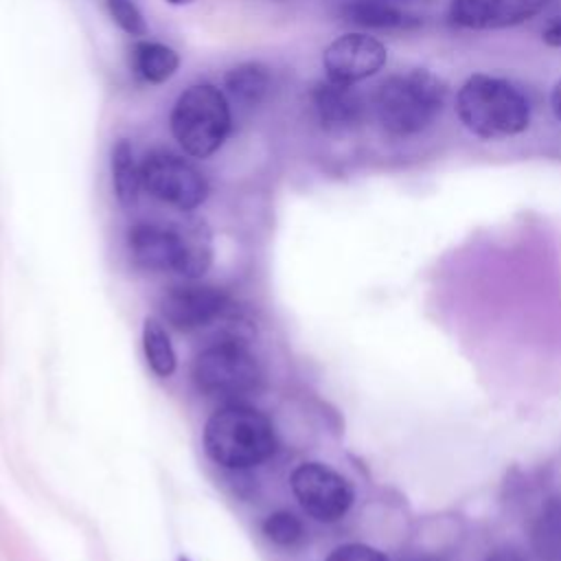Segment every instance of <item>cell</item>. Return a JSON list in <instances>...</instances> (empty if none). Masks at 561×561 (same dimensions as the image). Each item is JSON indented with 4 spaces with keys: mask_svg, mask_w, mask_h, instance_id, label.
<instances>
[{
    "mask_svg": "<svg viewBox=\"0 0 561 561\" xmlns=\"http://www.w3.org/2000/svg\"><path fill=\"white\" fill-rule=\"evenodd\" d=\"M460 123L480 138L522 134L530 123V101L519 85L493 75H471L458 90Z\"/></svg>",
    "mask_w": 561,
    "mask_h": 561,
    "instance_id": "cell-1",
    "label": "cell"
},
{
    "mask_svg": "<svg viewBox=\"0 0 561 561\" xmlns=\"http://www.w3.org/2000/svg\"><path fill=\"white\" fill-rule=\"evenodd\" d=\"M127 245L140 267L178 272L188 278L202 276L213 261L210 230L204 221L138 224L129 230Z\"/></svg>",
    "mask_w": 561,
    "mask_h": 561,
    "instance_id": "cell-2",
    "label": "cell"
},
{
    "mask_svg": "<svg viewBox=\"0 0 561 561\" xmlns=\"http://www.w3.org/2000/svg\"><path fill=\"white\" fill-rule=\"evenodd\" d=\"M443 81L425 68L386 79L375 94L379 125L392 136H414L430 127L445 105Z\"/></svg>",
    "mask_w": 561,
    "mask_h": 561,
    "instance_id": "cell-3",
    "label": "cell"
},
{
    "mask_svg": "<svg viewBox=\"0 0 561 561\" xmlns=\"http://www.w3.org/2000/svg\"><path fill=\"white\" fill-rule=\"evenodd\" d=\"M206 454L224 467L241 469L267 460L276 449V432L265 414L248 405L217 410L204 427Z\"/></svg>",
    "mask_w": 561,
    "mask_h": 561,
    "instance_id": "cell-4",
    "label": "cell"
},
{
    "mask_svg": "<svg viewBox=\"0 0 561 561\" xmlns=\"http://www.w3.org/2000/svg\"><path fill=\"white\" fill-rule=\"evenodd\" d=\"M169 123L173 138L188 156L208 158L230 131V107L219 88L197 83L178 96Z\"/></svg>",
    "mask_w": 561,
    "mask_h": 561,
    "instance_id": "cell-5",
    "label": "cell"
},
{
    "mask_svg": "<svg viewBox=\"0 0 561 561\" xmlns=\"http://www.w3.org/2000/svg\"><path fill=\"white\" fill-rule=\"evenodd\" d=\"M142 186L160 202L193 210L208 197V182L197 167L169 151H151L140 164Z\"/></svg>",
    "mask_w": 561,
    "mask_h": 561,
    "instance_id": "cell-6",
    "label": "cell"
},
{
    "mask_svg": "<svg viewBox=\"0 0 561 561\" xmlns=\"http://www.w3.org/2000/svg\"><path fill=\"white\" fill-rule=\"evenodd\" d=\"M193 377L204 392L226 397L252 390L261 379V370L245 346L228 340L217 342L197 355Z\"/></svg>",
    "mask_w": 561,
    "mask_h": 561,
    "instance_id": "cell-7",
    "label": "cell"
},
{
    "mask_svg": "<svg viewBox=\"0 0 561 561\" xmlns=\"http://www.w3.org/2000/svg\"><path fill=\"white\" fill-rule=\"evenodd\" d=\"M291 491L300 506L318 522H340L353 506V484L324 462H302L291 473Z\"/></svg>",
    "mask_w": 561,
    "mask_h": 561,
    "instance_id": "cell-8",
    "label": "cell"
},
{
    "mask_svg": "<svg viewBox=\"0 0 561 561\" xmlns=\"http://www.w3.org/2000/svg\"><path fill=\"white\" fill-rule=\"evenodd\" d=\"M329 79L357 83L373 77L386 64V46L366 33H346L333 39L322 55Z\"/></svg>",
    "mask_w": 561,
    "mask_h": 561,
    "instance_id": "cell-9",
    "label": "cell"
},
{
    "mask_svg": "<svg viewBox=\"0 0 561 561\" xmlns=\"http://www.w3.org/2000/svg\"><path fill=\"white\" fill-rule=\"evenodd\" d=\"M228 302L224 289L213 285H182L171 287L162 300L160 309L169 324L175 329H197L215 320Z\"/></svg>",
    "mask_w": 561,
    "mask_h": 561,
    "instance_id": "cell-10",
    "label": "cell"
},
{
    "mask_svg": "<svg viewBox=\"0 0 561 561\" xmlns=\"http://www.w3.org/2000/svg\"><path fill=\"white\" fill-rule=\"evenodd\" d=\"M548 0H451L449 18L462 28H504L537 15Z\"/></svg>",
    "mask_w": 561,
    "mask_h": 561,
    "instance_id": "cell-11",
    "label": "cell"
},
{
    "mask_svg": "<svg viewBox=\"0 0 561 561\" xmlns=\"http://www.w3.org/2000/svg\"><path fill=\"white\" fill-rule=\"evenodd\" d=\"M311 105L320 125L329 131H346L364 118V99L353 83L327 79L313 85Z\"/></svg>",
    "mask_w": 561,
    "mask_h": 561,
    "instance_id": "cell-12",
    "label": "cell"
},
{
    "mask_svg": "<svg viewBox=\"0 0 561 561\" xmlns=\"http://www.w3.org/2000/svg\"><path fill=\"white\" fill-rule=\"evenodd\" d=\"M342 15L368 28H408L419 24L416 15L386 0H351L342 7Z\"/></svg>",
    "mask_w": 561,
    "mask_h": 561,
    "instance_id": "cell-13",
    "label": "cell"
},
{
    "mask_svg": "<svg viewBox=\"0 0 561 561\" xmlns=\"http://www.w3.org/2000/svg\"><path fill=\"white\" fill-rule=\"evenodd\" d=\"M530 548L541 561H561V497H548L530 524Z\"/></svg>",
    "mask_w": 561,
    "mask_h": 561,
    "instance_id": "cell-14",
    "label": "cell"
},
{
    "mask_svg": "<svg viewBox=\"0 0 561 561\" xmlns=\"http://www.w3.org/2000/svg\"><path fill=\"white\" fill-rule=\"evenodd\" d=\"M224 85H226V92L237 103H241L245 107H254L267 96L270 85H272V77H270V70L263 64L245 61V64H239V66H234L226 72Z\"/></svg>",
    "mask_w": 561,
    "mask_h": 561,
    "instance_id": "cell-15",
    "label": "cell"
},
{
    "mask_svg": "<svg viewBox=\"0 0 561 561\" xmlns=\"http://www.w3.org/2000/svg\"><path fill=\"white\" fill-rule=\"evenodd\" d=\"M131 59H134V70L147 83L169 81L180 66L178 53L171 46L160 42H136L131 50Z\"/></svg>",
    "mask_w": 561,
    "mask_h": 561,
    "instance_id": "cell-16",
    "label": "cell"
},
{
    "mask_svg": "<svg viewBox=\"0 0 561 561\" xmlns=\"http://www.w3.org/2000/svg\"><path fill=\"white\" fill-rule=\"evenodd\" d=\"M112 182H114V193L123 206H134L142 186L140 178V164L136 162L134 147L129 140H118L112 147Z\"/></svg>",
    "mask_w": 561,
    "mask_h": 561,
    "instance_id": "cell-17",
    "label": "cell"
},
{
    "mask_svg": "<svg viewBox=\"0 0 561 561\" xmlns=\"http://www.w3.org/2000/svg\"><path fill=\"white\" fill-rule=\"evenodd\" d=\"M142 348L149 368L158 377H171L175 373V351L169 333L156 318H147L142 324Z\"/></svg>",
    "mask_w": 561,
    "mask_h": 561,
    "instance_id": "cell-18",
    "label": "cell"
},
{
    "mask_svg": "<svg viewBox=\"0 0 561 561\" xmlns=\"http://www.w3.org/2000/svg\"><path fill=\"white\" fill-rule=\"evenodd\" d=\"M263 533L280 548H296L305 541V526L289 511H276L267 515L263 522Z\"/></svg>",
    "mask_w": 561,
    "mask_h": 561,
    "instance_id": "cell-19",
    "label": "cell"
},
{
    "mask_svg": "<svg viewBox=\"0 0 561 561\" xmlns=\"http://www.w3.org/2000/svg\"><path fill=\"white\" fill-rule=\"evenodd\" d=\"M107 2V11L112 15V20L127 33L134 37H140L147 33V22L138 9V4L134 0H105Z\"/></svg>",
    "mask_w": 561,
    "mask_h": 561,
    "instance_id": "cell-20",
    "label": "cell"
},
{
    "mask_svg": "<svg viewBox=\"0 0 561 561\" xmlns=\"http://www.w3.org/2000/svg\"><path fill=\"white\" fill-rule=\"evenodd\" d=\"M324 561H390V557L375 546L353 541L333 548Z\"/></svg>",
    "mask_w": 561,
    "mask_h": 561,
    "instance_id": "cell-21",
    "label": "cell"
},
{
    "mask_svg": "<svg viewBox=\"0 0 561 561\" xmlns=\"http://www.w3.org/2000/svg\"><path fill=\"white\" fill-rule=\"evenodd\" d=\"M484 561H530L522 550L513 548V546H500L495 550H491Z\"/></svg>",
    "mask_w": 561,
    "mask_h": 561,
    "instance_id": "cell-22",
    "label": "cell"
},
{
    "mask_svg": "<svg viewBox=\"0 0 561 561\" xmlns=\"http://www.w3.org/2000/svg\"><path fill=\"white\" fill-rule=\"evenodd\" d=\"M543 42L548 46H559L561 48V22H554L550 24L546 31H543Z\"/></svg>",
    "mask_w": 561,
    "mask_h": 561,
    "instance_id": "cell-23",
    "label": "cell"
},
{
    "mask_svg": "<svg viewBox=\"0 0 561 561\" xmlns=\"http://www.w3.org/2000/svg\"><path fill=\"white\" fill-rule=\"evenodd\" d=\"M550 107L554 112V116L561 121V79L554 83L552 94H550Z\"/></svg>",
    "mask_w": 561,
    "mask_h": 561,
    "instance_id": "cell-24",
    "label": "cell"
},
{
    "mask_svg": "<svg viewBox=\"0 0 561 561\" xmlns=\"http://www.w3.org/2000/svg\"><path fill=\"white\" fill-rule=\"evenodd\" d=\"M169 4H178V7H182V4H188V2H193V0H167Z\"/></svg>",
    "mask_w": 561,
    "mask_h": 561,
    "instance_id": "cell-25",
    "label": "cell"
},
{
    "mask_svg": "<svg viewBox=\"0 0 561 561\" xmlns=\"http://www.w3.org/2000/svg\"><path fill=\"white\" fill-rule=\"evenodd\" d=\"M386 2H394V4H408V2H423V0H386Z\"/></svg>",
    "mask_w": 561,
    "mask_h": 561,
    "instance_id": "cell-26",
    "label": "cell"
},
{
    "mask_svg": "<svg viewBox=\"0 0 561 561\" xmlns=\"http://www.w3.org/2000/svg\"><path fill=\"white\" fill-rule=\"evenodd\" d=\"M408 561H436V559H430V557H412Z\"/></svg>",
    "mask_w": 561,
    "mask_h": 561,
    "instance_id": "cell-27",
    "label": "cell"
},
{
    "mask_svg": "<svg viewBox=\"0 0 561 561\" xmlns=\"http://www.w3.org/2000/svg\"><path fill=\"white\" fill-rule=\"evenodd\" d=\"M178 561H188V559H186V557H180V559H178Z\"/></svg>",
    "mask_w": 561,
    "mask_h": 561,
    "instance_id": "cell-28",
    "label": "cell"
}]
</instances>
